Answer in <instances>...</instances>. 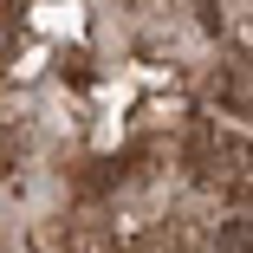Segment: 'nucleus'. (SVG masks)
I'll use <instances>...</instances> for the list:
<instances>
[{
    "label": "nucleus",
    "mask_w": 253,
    "mask_h": 253,
    "mask_svg": "<svg viewBox=\"0 0 253 253\" xmlns=\"http://www.w3.org/2000/svg\"><path fill=\"white\" fill-rule=\"evenodd\" d=\"M214 253H253V221L240 214V221H221L214 227Z\"/></svg>",
    "instance_id": "obj_1"
}]
</instances>
